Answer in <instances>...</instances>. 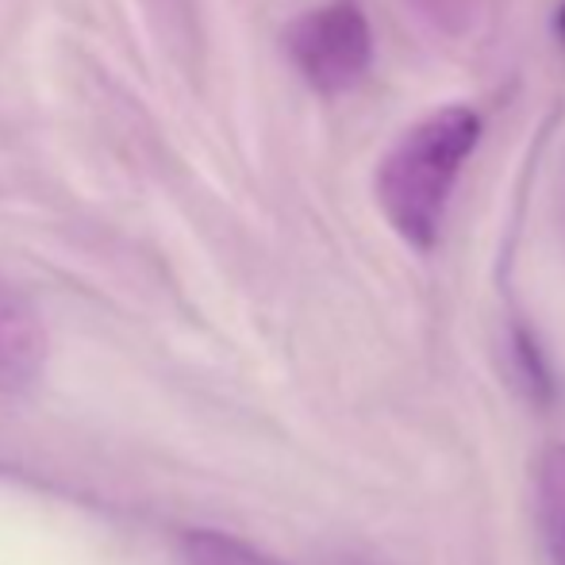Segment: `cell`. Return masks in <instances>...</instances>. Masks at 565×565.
<instances>
[{
  "label": "cell",
  "instance_id": "cell-1",
  "mask_svg": "<svg viewBox=\"0 0 565 565\" xmlns=\"http://www.w3.org/2000/svg\"><path fill=\"white\" fill-rule=\"evenodd\" d=\"M477 139L481 119L473 108H439L388 150L377 170V201L404 243L419 250L435 246L458 173L473 154Z\"/></svg>",
  "mask_w": 565,
  "mask_h": 565
},
{
  "label": "cell",
  "instance_id": "cell-4",
  "mask_svg": "<svg viewBox=\"0 0 565 565\" xmlns=\"http://www.w3.org/2000/svg\"><path fill=\"white\" fill-rule=\"evenodd\" d=\"M535 523L551 565H565V443H551L535 461Z\"/></svg>",
  "mask_w": 565,
  "mask_h": 565
},
{
  "label": "cell",
  "instance_id": "cell-7",
  "mask_svg": "<svg viewBox=\"0 0 565 565\" xmlns=\"http://www.w3.org/2000/svg\"><path fill=\"white\" fill-rule=\"evenodd\" d=\"M558 209H562V231H565V173H562V189H558Z\"/></svg>",
  "mask_w": 565,
  "mask_h": 565
},
{
  "label": "cell",
  "instance_id": "cell-3",
  "mask_svg": "<svg viewBox=\"0 0 565 565\" xmlns=\"http://www.w3.org/2000/svg\"><path fill=\"white\" fill-rule=\"evenodd\" d=\"M46 362V328L39 320L35 305L0 281V388L15 393L28 388L43 373Z\"/></svg>",
  "mask_w": 565,
  "mask_h": 565
},
{
  "label": "cell",
  "instance_id": "cell-2",
  "mask_svg": "<svg viewBox=\"0 0 565 565\" xmlns=\"http://www.w3.org/2000/svg\"><path fill=\"white\" fill-rule=\"evenodd\" d=\"M285 43L300 77L320 93H342L358 85L373 62L370 20L347 0L300 15Z\"/></svg>",
  "mask_w": 565,
  "mask_h": 565
},
{
  "label": "cell",
  "instance_id": "cell-5",
  "mask_svg": "<svg viewBox=\"0 0 565 565\" xmlns=\"http://www.w3.org/2000/svg\"><path fill=\"white\" fill-rule=\"evenodd\" d=\"M181 558L185 565H277L250 543L224 535V531H189L181 543Z\"/></svg>",
  "mask_w": 565,
  "mask_h": 565
},
{
  "label": "cell",
  "instance_id": "cell-6",
  "mask_svg": "<svg viewBox=\"0 0 565 565\" xmlns=\"http://www.w3.org/2000/svg\"><path fill=\"white\" fill-rule=\"evenodd\" d=\"M515 370H520L531 401H539V404L554 401V373L531 331H515Z\"/></svg>",
  "mask_w": 565,
  "mask_h": 565
},
{
  "label": "cell",
  "instance_id": "cell-8",
  "mask_svg": "<svg viewBox=\"0 0 565 565\" xmlns=\"http://www.w3.org/2000/svg\"><path fill=\"white\" fill-rule=\"evenodd\" d=\"M558 35L565 39V4H562V12H558Z\"/></svg>",
  "mask_w": 565,
  "mask_h": 565
}]
</instances>
